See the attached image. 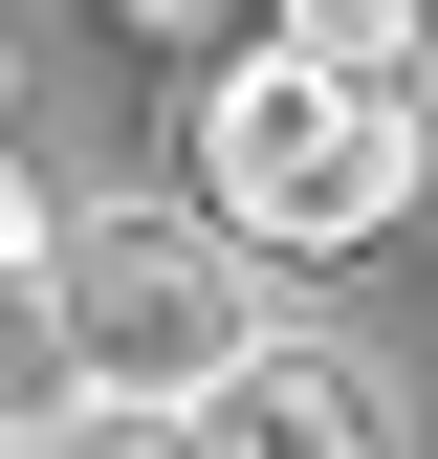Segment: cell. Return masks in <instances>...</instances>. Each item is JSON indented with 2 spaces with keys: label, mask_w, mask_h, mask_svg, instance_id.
Here are the masks:
<instances>
[{
  "label": "cell",
  "mask_w": 438,
  "mask_h": 459,
  "mask_svg": "<svg viewBox=\"0 0 438 459\" xmlns=\"http://www.w3.org/2000/svg\"><path fill=\"white\" fill-rule=\"evenodd\" d=\"M416 176H438V109L372 88V66L241 44V66L197 88V219H219V241H263V263H351V241H395Z\"/></svg>",
  "instance_id": "cell-1"
},
{
  "label": "cell",
  "mask_w": 438,
  "mask_h": 459,
  "mask_svg": "<svg viewBox=\"0 0 438 459\" xmlns=\"http://www.w3.org/2000/svg\"><path fill=\"white\" fill-rule=\"evenodd\" d=\"M0 459H219V437H197V394H88V372H66Z\"/></svg>",
  "instance_id": "cell-4"
},
{
  "label": "cell",
  "mask_w": 438,
  "mask_h": 459,
  "mask_svg": "<svg viewBox=\"0 0 438 459\" xmlns=\"http://www.w3.org/2000/svg\"><path fill=\"white\" fill-rule=\"evenodd\" d=\"M0 88H22V44H0Z\"/></svg>",
  "instance_id": "cell-8"
},
{
  "label": "cell",
  "mask_w": 438,
  "mask_h": 459,
  "mask_svg": "<svg viewBox=\"0 0 438 459\" xmlns=\"http://www.w3.org/2000/svg\"><path fill=\"white\" fill-rule=\"evenodd\" d=\"M132 22H219V0H132Z\"/></svg>",
  "instance_id": "cell-7"
},
{
  "label": "cell",
  "mask_w": 438,
  "mask_h": 459,
  "mask_svg": "<svg viewBox=\"0 0 438 459\" xmlns=\"http://www.w3.org/2000/svg\"><path fill=\"white\" fill-rule=\"evenodd\" d=\"M44 197H66V176H44V153H0V284L44 263Z\"/></svg>",
  "instance_id": "cell-6"
},
{
  "label": "cell",
  "mask_w": 438,
  "mask_h": 459,
  "mask_svg": "<svg viewBox=\"0 0 438 459\" xmlns=\"http://www.w3.org/2000/svg\"><path fill=\"white\" fill-rule=\"evenodd\" d=\"M22 307H44V351H66L88 394H197V372L263 328V241H219V219H153V197H44Z\"/></svg>",
  "instance_id": "cell-2"
},
{
  "label": "cell",
  "mask_w": 438,
  "mask_h": 459,
  "mask_svg": "<svg viewBox=\"0 0 438 459\" xmlns=\"http://www.w3.org/2000/svg\"><path fill=\"white\" fill-rule=\"evenodd\" d=\"M263 22H285L307 66H372V88H416V66H438V0H263Z\"/></svg>",
  "instance_id": "cell-5"
},
{
  "label": "cell",
  "mask_w": 438,
  "mask_h": 459,
  "mask_svg": "<svg viewBox=\"0 0 438 459\" xmlns=\"http://www.w3.org/2000/svg\"><path fill=\"white\" fill-rule=\"evenodd\" d=\"M197 437H219V459H395V394H372V351L241 328V351L197 372Z\"/></svg>",
  "instance_id": "cell-3"
}]
</instances>
